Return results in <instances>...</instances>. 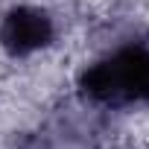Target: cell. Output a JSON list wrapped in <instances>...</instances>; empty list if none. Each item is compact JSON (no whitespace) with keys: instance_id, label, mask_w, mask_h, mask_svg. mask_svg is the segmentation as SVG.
I'll return each instance as SVG.
<instances>
[{"instance_id":"obj_2","label":"cell","mask_w":149,"mask_h":149,"mask_svg":"<svg viewBox=\"0 0 149 149\" xmlns=\"http://www.w3.org/2000/svg\"><path fill=\"white\" fill-rule=\"evenodd\" d=\"M56 41L53 18L38 6H15L0 21V47L15 58L35 56Z\"/></svg>"},{"instance_id":"obj_1","label":"cell","mask_w":149,"mask_h":149,"mask_svg":"<svg viewBox=\"0 0 149 149\" xmlns=\"http://www.w3.org/2000/svg\"><path fill=\"white\" fill-rule=\"evenodd\" d=\"M79 91L102 108H132L149 102V47L120 44L79 73Z\"/></svg>"}]
</instances>
